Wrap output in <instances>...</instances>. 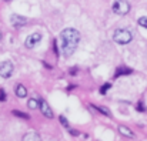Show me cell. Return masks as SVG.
<instances>
[{"instance_id": "5", "label": "cell", "mask_w": 147, "mask_h": 141, "mask_svg": "<svg viewBox=\"0 0 147 141\" xmlns=\"http://www.w3.org/2000/svg\"><path fill=\"white\" fill-rule=\"evenodd\" d=\"M10 23H11V26H13V27L20 29V27L26 26L27 19H26V17H23V16H20V14H11V17H10Z\"/></svg>"}, {"instance_id": "2", "label": "cell", "mask_w": 147, "mask_h": 141, "mask_svg": "<svg viewBox=\"0 0 147 141\" xmlns=\"http://www.w3.org/2000/svg\"><path fill=\"white\" fill-rule=\"evenodd\" d=\"M131 39H133V36L127 29H117L113 34V40L117 44H127L131 42Z\"/></svg>"}, {"instance_id": "11", "label": "cell", "mask_w": 147, "mask_h": 141, "mask_svg": "<svg viewBox=\"0 0 147 141\" xmlns=\"http://www.w3.org/2000/svg\"><path fill=\"white\" fill-rule=\"evenodd\" d=\"M22 141H42V140H40V136H39V134H36V133H29V134H26V136L23 137Z\"/></svg>"}, {"instance_id": "6", "label": "cell", "mask_w": 147, "mask_h": 141, "mask_svg": "<svg viewBox=\"0 0 147 141\" xmlns=\"http://www.w3.org/2000/svg\"><path fill=\"white\" fill-rule=\"evenodd\" d=\"M40 40H42V34L40 33H33V34H30L26 39L24 46L27 47V48H33V47H36L37 43H40Z\"/></svg>"}, {"instance_id": "15", "label": "cell", "mask_w": 147, "mask_h": 141, "mask_svg": "<svg viewBox=\"0 0 147 141\" xmlns=\"http://www.w3.org/2000/svg\"><path fill=\"white\" fill-rule=\"evenodd\" d=\"M109 87H110V83H107V84H104V86L101 87V90H100V93H101V94H106V93H107V90H109Z\"/></svg>"}, {"instance_id": "20", "label": "cell", "mask_w": 147, "mask_h": 141, "mask_svg": "<svg viewBox=\"0 0 147 141\" xmlns=\"http://www.w3.org/2000/svg\"><path fill=\"white\" fill-rule=\"evenodd\" d=\"M0 40H1V32H0Z\"/></svg>"}, {"instance_id": "13", "label": "cell", "mask_w": 147, "mask_h": 141, "mask_svg": "<svg viewBox=\"0 0 147 141\" xmlns=\"http://www.w3.org/2000/svg\"><path fill=\"white\" fill-rule=\"evenodd\" d=\"M139 24H140L142 27L147 29V17H140V19H139Z\"/></svg>"}, {"instance_id": "8", "label": "cell", "mask_w": 147, "mask_h": 141, "mask_svg": "<svg viewBox=\"0 0 147 141\" xmlns=\"http://www.w3.org/2000/svg\"><path fill=\"white\" fill-rule=\"evenodd\" d=\"M119 133L123 134L124 137H129V138H133V137H134L133 131H131L130 128H127L126 126H120V127H119Z\"/></svg>"}, {"instance_id": "10", "label": "cell", "mask_w": 147, "mask_h": 141, "mask_svg": "<svg viewBox=\"0 0 147 141\" xmlns=\"http://www.w3.org/2000/svg\"><path fill=\"white\" fill-rule=\"evenodd\" d=\"M16 95L20 97V98H24L27 95V90H26V87L23 84H17V87H16Z\"/></svg>"}, {"instance_id": "16", "label": "cell", "mask_w": 147, "mask_h": 141, "mask_svg": "<svg viewBox=\"0 0 147 141\" xmlns=\"http://www.w3.org/2000/svg\"><path fill=\"white\" fill-rule=\"evenodd\" d=\"M60 121H61V124L66 127V128H69V131H70V127H69V124H67V121H66V118L64 117H60Z\"/></svg>"}, {"instance_id": "1", "label": "cell", "mask_w": 147, "mask_h": 141, "mask_svg": "<svg viewBox=\"0 0 147 141\" xmlns=\"http://www.w3.org/2000/svg\"><path fill=\"white\" fill-rule=\"evenodd\" d=\"M79 42H80V33L76 29H71V27L64 29L60 33V37H59V44H60L61 54L66 56V57L71 56L79 46Z\"/></svg>"}, {"instance_id": "17", "label": "cell", "mask_w": 147, "mask_h": 141, "mask_svg": "<svg viewBox=\"0 0 147 141\" xmlns=\"http://www.w3.org/2000/svg\"><path fill=\"white\" fill-rule=\"evenodd\" d=\"M96 108H97V110H100L103 114H107V115H110V111H109L107 108H103V107H96Z\"/></svg>"}, {"instance_id": "7", "label": "cell", "mask_w": 147, "mask_h": 141, "mask_svg": "<svg viewBox=\"0 0 147 141\" xmlns=\"http://www.w3.org/2000/svg\"><path fill=\"white\" fill-rule=\"evenodd\" d=\"M40 111L43 113V115L45 117H47V118H53V111H51V108H50V105L45 101V100H42L40 98Z\"/></svg>"}, {"instance_id": "18", "label": "cell", "mask_w": 147, "mask_h": 141, "mask_svg": "<svg viewBox=\"0 0 147 141\" xmlns=\"http://www.w3.org/2000/svg\"><path fill=\"white\" fill-rule=\"evenodd\" d=\"M6 100V93L3 90H0V101H4Z\"/></svg>"}, {"instance_id": "3", "label": "cell", "mask_w": 147, "mask_h": 141, "mask_svg": "<svg viewBox=\"0 0 147 141\" xmlns=\"http://www.w3.org/2000/svg\"><path fill=\"white\" fill-rule=\"evenodd\" d=\"M113 11L116 14H120V16H124L130 11V3L129 1H124V0H119V1H114L113 3Z\"/></svg>"}, {"instance_id": "12", "label": "cell", "mask_w": 147, "mask_h": 141, "mask_svg": "<svg viewBox=\"0 0 147 141\" xmlns=\"http://www.w3.org/2000/svg\"><path fill=\"white\" fill-rule=\"evenodd\" d=\"M133 70L131 68H127V67H119L117 70H116V73H114V77H120V76H123V74H130Z\"/></svg>"}, {"instance_id": "14", "label": "cell", "mask_w": 147, "mask_h": 141, "mask_svg": "<svg viewBox=\"0 0 147 141\" xmlns=\"http://www.w3.org/2000/svg\"><path fill=\"white\" fill-rule=\"evenodd\" d=\"M13 114H14V115H17V117H22V118H29V115H27V114L20 113V111H17V110H14V111H13Z\"/></svg>"}, {"instance_id": "9", "label": "cell", "mask_w": 147, "mask_h": 141, "mask_svg": "<svg viewBox=\"0 0 147 141\" xmlns=\"http://www.w3.org/2000/svg\"><path fill=\"white\" fill-rule=\"evenodd\" d=\"M27 105H29V108H32V110L39 108V107H40V98H39V97H32V98L29 100Z\"/></svg>"}, {"instance_id": "4", "label": "cell", "mask_w": 147, "mask_h": 141, "mask_svg": "<svg viewBox=\"0 0 147 141\" xmlns=\"http://www.w3.org/2000/svg\"><path fill=\"white\" fill-rule=\"evenodd\" d=\"M13 70H14V66H13L11 61L6 60V61H1V63H0V76H1L3 79H9V77L11 76Z\"/></svg>"}, {"instance_id": "19", "label": "cell", "mask_w": 147, "mask_h": 141, "mask_svg": "<svg viewBox=\"0 0 147 141\" xmlns=\"http://www.w3.org/2000/svg\"><path fill=\"white\" fill-rule=\"evenodd\" d=\"M137 110H140V111H144V110H146V107L143 105V103H139V104H137Z\"/></svg>"}]
</instances>
